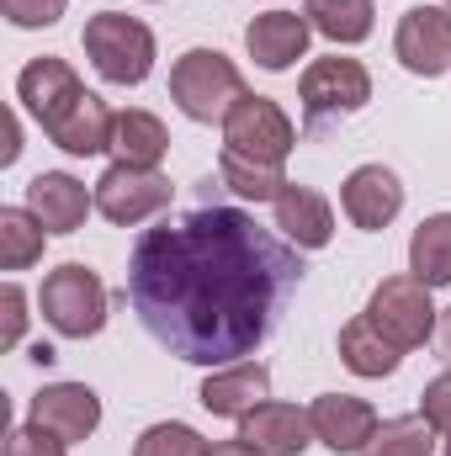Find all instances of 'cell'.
Listing matches in <instances>:
<instances>
[{
    "instance_id": "obj_1",
    "label": "cell",
    "mask_w": 451,
    "mask_h": 456,
    "mask_svg": "<svg viewBox=\"0 0 451 456\" xmlns=\"http://www.w3.org/2000/svg\"><path fill=\"white\" fill-rule=\"evenodd\" d=\"M303 281L292 244L239 208L202 202L144 228L127 260V303L144 330L192 366H234L271 340Z\"/></svg>"
},
{
    "instance_id": "obj_2",
    "label": "cell",
    "mask_w": 451,
    "mask_h": 456,
    "mask_svg": "<svg viewBox=\"0 0 451 456\" xmlns=\"http://www.w3.org/2000/svg\"><path fill=\"white\" fill-rule=\"evenodd\" d=\"M239 96H244V75L218 48H186L170 69V102L192 122H224Z\"/></svg>"
},
{
    "instance_id": "obj_3",
    "label": "cell",
    "mask_w": 451,
    "mask_h": 456,
    "mask_svg": "<svg viewBox=\"0 0 451 456\" xmlns=\"http://www.w3.org/2000/svg\"><path fill=\"white\" fill-rule=\"evenodd\" d=\"M86 43V59L96 64V75L107 86H144L149 69H154V32L138 21V16H122V11H96L80 32Z\"/></svg>"
},
{
    "instance_id": "obj_4",
    "label": "cell",
    "mask_w": 451,
    "mask_h": 456,
    "mask_svg": "<svg viewBox=\"0 0 451 456\" xmlns=\"http://www.w3.org/2000/svg\"><path fill=\"white\" fill-rule=\"evenodd\" d=\"M37 308H43V319H48L64 340H91V335H102V324H107V287H102V276H96L91 265L70 260V265H59V271L43 276Z\"/></svg>"
},
{
    "instance_id": "obj_5",
    "label": "cell",
    "mask_w": 451,
    "mask_h": 456,
    "mask_svg": "<svg viewBox=\"0 0 451 456\" xmlns=\"http://www.w3.org/2000/svg\"><path fill=\"white\" fill-rule=\"evenodd\" d=\"M292 143H298V127H292V117L282 112L271 96H250V91H244V96L234 102V112L224 117V149L244 154V159L287 165Z\"/></svg>"
},
{
    "instance_id": "obj_6",
    "label": "cell",
    "mask_w": 451,
    "mask_h": 456,
    "mask_svg": "<svg viewBox=\"0 0 451 456\" xmlns=\"http://www.w3.org/2000/svg\"><path fill=\"white\" fill-rule=\"evenodd\" d=\"M366 319L398 345V350H420V345L436 335L430 287L420 276H388V281H377V292L366 303Z\"/></svg>"
},
{
    "instance_id": "obj_7",
    "label": "cell",
    "mask_w": 451,
    "mask_h": 456,
    "mask_svg": "<svg viewBox=\"0 0 451 456\" xmlns=\"http://www.w3.org/2000/svg\"><path fill=\"white\" fill-rule=\"evenodd\" d=\"M298 96H303V117L319 127L330 117H350L372 102V75L361 59H314L298 80Z\"/></svg>"
},
{
    "instance_id": "obj_8",
    "label": "cell",
    "mask_w": 451,
    "mask_h": 456,
    "mask_svg": "<svg viewBox=\"0 0 451 456\" xmlns=\"http://www.w3.org/2000/svg\"><path fill=\"white\" fill-rule=\"evenodd\" d=\"M96 191V213L117 228H133L154 213L170 208V181L165 170H138V165H107V175L91 186Z\"/></svg>"
},
{
    "instance_id": "obj_9",
    "label": "cell",
    "mask_w": 451,
    "mask_h": 456,
    "mask_svg": "<svg viewBox=\"0 0 451 456\" xmlns=\"http://www.w3.org/2000/svg\"><path fill=\"white\" fill-rule=\"evenodd\" d=\"M393 53L409 75H447L451 69V11L447 5H409L393 37Z\"/></svg>"
},
{
    "instance_id": "obj_10",
    "label": "cell",
    "mask_w": 451,
    "mask_h": 456,
    "mask_svg": "<svg viewBox=\"0 0 451 456\" xmlns=\"http://www.w3.org/2000/svg\"><path fill=\"white\" fill-rule=\"evenodd\" d=\"M239 441L260 456H303L314 446V419L298 403H260L239 419Z\"/></svg>"
},
{
    "instance_id": "obj_11",
    "label": "cell",
    "mask_w": 451,
    "mask_h": 456,
    "mask_svg": "<svg viewBox=\"0 0 451 456\" xmlns=\"http://www.w3.org/2000/svg\"><path fill=\"white\" fill-rule=\"evenodd\" d=\"M308 419H314V441H324L335 456H356L372 446L377 436V414L366 398H350V393H319L308 403Z\"/></svg>"
},
{
    "instance_id": "obj_12",
    "label": "cell",
    "mask_w": 451,
    "mask_h": 456,
    "mask_svg": "<svg viewBox=\"0 0 451 456\" xmlns=\"http://www.w3.org/2000/svg\"><path fill=\"white\" fill-rule=\"evenodd\" d=\"M340 208H345V218H350L356 228L377 233V228H388L398 213H404V186H398V175H393L388 165H361V170L345 175Z\"/></svg>"
},
{
    "instance_id": "obj_13",
    "label": "cell",
    "mask_w": 451,
    "mask_h": 456,
    "mask_svg": "<svg viewBox=\"0 0 451 456\" xmlns=\"http://www.w3.org/2000/svg\"><path fill=\"white\" fill-rule=\"evenodd\" d=\"M32 425H43V430H53L59 441H86V436H96V425H102V398L86 387V382H53V387H43L37 398H32Z\"/></svg>"
},
{
    "instance_id": "obj_14",
    "label": "cell",
    "mask_w": 451,
    "mask_h": 456,
    "mask_svg": "<svg viewBox=\"0 0 451 456\" xmlns=\"http://www.w3.org/2000/svg\"><path fill=\"white\" fill-rule=\"evenodd\" d=\"M112 127H117V112L96 96V91H80L64 112L53 117L43 133L64 149V154H75V159H91V154H107L112 149Z\"/></svg>"
},
{
    "instance_id": "obj_15",
    "label": "cell",
    "mask_w": 451,
    "mask_h": 456,
    "mask_svg": "<svg viewBox=\"0 0 451 456\" xmlns=\"http://www.w3.org/2000/svg\"><path fill=\"white\" fill-rule=\"evenodd\" d=\"M27 208L48 233H75V228H86V213L96 208V191H86V181H75L64 170H43L27 181Z\"/></svg>"
},
{
    "instance_id": "obj_16",
    "label": "cell",
    "mask_w": 451,
    "mask_h": 456,
    "mask_svg": "<svg viewBox=\"0 0 451 456\" xmlns=\"http://www.w3.org/2000/svg\"><path fill=\"white\" fill-rule=\"evenodd\" d=\"M308 37H314V27H308V16H298V11H266V16H255V21L244 27L250 59H255L260 69H271V75L292 69V64L308 53Z\"/></svg>"
},
{
    "instance_id": "obj_17",
    "label": "cell",
    "mask_w": 451,
    "mask_h": 456,
    "mask_svg": "<svg viewBox=\"0 0 451 456\" xmlns=\"http://www.w3.org/2000/svg\"><path fill=\"white\" fill-rule=\"evenodd\" d=\"M202 409L208 414H218V419H244L250 409H260L266 398H271V371L260 366V361H234L224 371H213L208 382H202Z\"/></svg>"
},
{
    "instance_id": "obj_18",
    "label": "cell",
    "mask_w": 451,
    "mask_h": 456,
    "mask_svg": "<svg viewBox=\"0 0 451 456\" xmlns=\"http://www.w3.org/2000/svg\"><path fill=\"white\" fill-rule=\"evenodd\" d=\"M86 86H80V75L64 64V59H53V53H43V59H32L21 75H16V102L27 107V112L37 117L43 127L53 122V117L64 112L75 96H80Z\"/></svg>"
},
{
    "instance_id": "obj_19",
    "label": "cell",
    "mask_w": 451,
    "mask_h": 456,
    "mask_svg": "<svg viewBox=\"0 0 451 456\" xmlns=\"http://www.w3.org/2000/svg\"><path fill=\"white\" fill-rule=\"evenodd\" d=\"M271 208H276V228H282L298 249H324V244L335 239V213H330V202H324L314 186L287 181V191H282Z\"/></svg>"
},
{
    "instance_id": "obj_20",
    "label": "cell",
    "mask_w": 451,
    "mask_h": 456,
    "mask_svg": "<svg viewBox=\"0 0 451 456\" xmlns=\"http://www.w3.org/2000/svg\"><path fill=\"white\" fill-rule=\"evenodd\" d=\"M165 149H170V133H165V122L154 112H138V107H127V112H117V127H112V165H138V170H160V159H165Z\"/></svg>"
},
{
    "instance_id": "obj_21",
    "label": "cell",
    "mask_w": 451,
    "mask_h": 456,
    "mask_svg": "<svg viewBox=\"0 0 451 456\" xmlns=\"http://www.w3.org/2000/svg\"><path fill=\"white\" fill-rule=\"evenodd\" d=\"M340 361H345L356 377H393L398 361H404V350L361 314V319H350V324L340 330Z\"/></svg>"
},
{
    "instance_id": "obj_22",
    "label": "cell",
    "mask_w": 451,
    "mask_h": 456,
    "mask_svg": "<svg viewBox=\"0 0 451 456\" xmlns=\"http://www.w3.org/2000/svg\"><path fill=\"white\" fill-rule=\"evenodd\" d=\"M409 276H420L430 292L451 287V213H436L409 239Z\"/></svg>"
},
{
    "instance_id": "obj_23",
    "label": "cell",
    "mask_w": 451,
    "mask_h": 456,
    "mask_svg": "<svg viewBox=\"0 0 451 456\" xmlns=\"http://www.w3.org/2000/svg\"><path fill=\"white\" fill-rule=\"evenodd\" d=\"M303 16H308V27H314L319 37L350 48V43H366V37H372L377 5H372V0H303Z\"/></svg>"
},
{
    "instance_id": "obj_24",
    "label": "cell",
    "mask_w": 451,
    "mask_h": 456,
    "mask_svg": "<svg viewBox=\"0 0 451 456\" xmlns=\"http://www.w3.org/2000/svg\"><path fill=\"white\" fill-rule=\"evenodd\" d=\"M218 181L234 197H244V202H276L287 191V170L282 165H260V159H244L234 149L218 154Z\"/></svg>"
},
{
    "instance_id": "obj_25",
    "label": "cell",
    "mask_w": 451,
    "mask_h": 456,
    "mask_svg": "<svg viewBox=\"0 0 451 456\" xmlns=\"http://www.w3.org/2000/svg\"><path fill=\"white\" fill-rule=\"evenodd\" d=\"M48 228L32 218V208H0V271H27L43 260Z\"/></svg>"
},
{
    "instance_id": "obj_26",
    "label": "cell",
    "mask_w": 451,
    "mask_h": 456,
    "mask_svg": "<svg viewBox=\"0 0 451 456\" xmlns=\"http://www.w3.org/2000/svg\"><path fill=\"white\" fill-rule=\"evenodd\" d=\"M366 456H436V430L425 414H398V419H382Z\"/></svg>"
},
{
    "instance_id": "obj_27",
    "label": "cell",
    "mask_w": 451,
    "mask_h": 456,
    "mask_svg": "<svg viewBox=\"0 0 451 456\" xmlns=\"http://www.w3.org/2000/svg\"><path fill=\"white\" fill-rule=\"evenodd\" d=\"M133 456H213V446L192 430V425H176V419H165V425H149L144 436H138V446Z\"/></svg>"
},
{
    "instance_id": "obj_28",
    "label": "cell",
    "mask_w": 451,
    "mask_h": 456,
    "mask_svg": "<svg viewBox=\"0 0 451 456\" xmlns=\"http://www.w3.org/2000/svg\"><path fill=\"white\" fill-rule=\"evenodd\" d=\"M64 5H70V0H0L5 21H11V27H27V32L53 27V21L64 16Z\"/></svg>"
},
{
    "instance_id": "obj_29",
    "label": "cell",
    "mask_w": 451,
    "mask_h": 456,
    "mask_svg": "<svg viewBox=\"0 0 451 456\" xmlns=\"http://www.w3.org/2000/svg\"><path fill=\"white\" fill-rule=\"evenodd\" d=\"M5 456H70V441H59L43 425H21L5 436Z\"/></svg>"
},
{
    "instance_id": "obj_30",
    "label": "cell",
    "mask_w": 451,
    "mask_h": 456,
    "mask_svg": "<svg viewBox=\"0 0 451 456\" xmlns=\"http://www.w3.org/2000/svg\"><path fill=\"white\" fill-rule=\"evenodd\" d=\"M21 330H27V292L16 281L0 287V350L21 345Z\"/></svg>"
},
{
    "instance_id": "obj_31",
    "label": "cell",
    "mask_w": 451,
    "mask_h": 456,
    "mask_svg": "<svg viewBox=\"0 0 451 456\" xmlns=\"http://www.w3.org/2000/svg\"><path fill=\"white\" fill-rule=\"evenodd\" d=\"M420 414L430 419V430H447L451 436V371L430 377L425 393H420Z\"/></svg>"
},
{
    "instance_id": "obj_32",
    "label": "cell",
    "mask_w": 451,
    "mask_h": 456,
    "mask_svg": "<svg viewBox=\"0 0 451 456\" xmlns=\"http://www.w3.org/2000/svg\"><path fill=\"white\" fill-rule=\"evenodd\" d=\"M16 154H21V122L16 112L5 117V143H0V165H16Z\"/></svg>"
},
{
    "instance_id": "obj_33",
    "label": "cell",
    "mask_w": 451,
    "mask_h": 456,
    "mask_svg": "<svg viewBox=\"0 0 451 456\" xmlns=\"http://www.w3.org/2000/svg\"><path fill=\"white\" fill-rule=\"evenodd\" d=\"M213 456H260V452H250V446L234 436V441H224V446H213Z\"/></svg>"
},
{
    "instance_id": "obj_34",
    "label": "cell",
    "mask_w": 451,
    "mask_h": 456,
    "mask_svg": "<svg viewBox=\"0 0 451 456\" xmlns=\"http://www.w3.org/2000/svg\"><path fill=\"white\" fill-rule=\"evenodd\" d=\"M441 340H447V355H451V308H447V335Z\"/></svg>"
},
{
    "instance_id": "obj_35",
    "label": "cell",
    "mask_w": 451,
    "mask_h": 456,
    "mask_svg": "<svg viewBox=\"0 0 451 456\" xmlns=\"http://www.w3.org/2000/svg\"><path fill=\"white\" fill-rule=\"evenodd\" d=\"M447 456H451V436H447Z\"/></svg>"
},
{
    "instance_id": "obj_36",
    "label": "cell",
    "mask_w": 451,
    "mask_h": 456,
    "mask_svg": "<svg viewBox=\"0 0 451 456\" xmlns=\"http://www.w3.org/2000/svg\"><path fill=\"white\" fill-rule=\"evenodd\" d=\"M447 5H451V0H447Z\"/></svg>"
}]
</instances>
